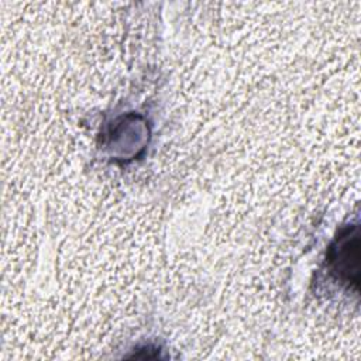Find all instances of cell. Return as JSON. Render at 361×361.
I'll list each match as a JSON object with an SVG mask.
<instances>
[{
	"label": "cell",
	"mask_w": 361,
	"mask_h": 361,
	"mask_svg": "<svg viewBox=\"0 0 361 361\" xmlns=\"http://www.w3.org/2000/svg\"><path fill=\"white\" fill-rule=\"evenodd\" d=\"M327 265L337 281L357 290L360 282V233L358 224L341 228L327 251Z\"/></svg>",
	"instance_id": "6da1fadb"
}]
</instances>
